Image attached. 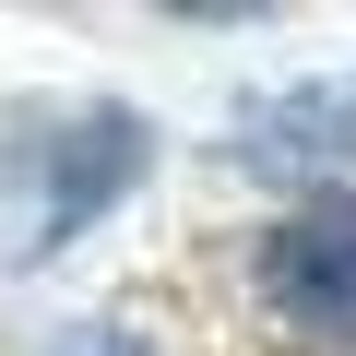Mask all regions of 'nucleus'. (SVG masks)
Masks as SVG:
<instances>
[{"label": "nucleus", "mask_w": 356, "mask_h": 356, "mask_svg": "<svg viewBox=\"0 0 356 356\" xmlns=\"http://www.w3.org/2000/svg\"><path fill=\"white\" fill-rule=\"evenodd\" d=\"M154 178V119L119 95H13L0 107V261L36 273L83 250Z\"/></svg>", "instance_id": "1"}, {"label": "nucleus", "mask_w": 356, "mask_h": 356, "mask_svg": "<svg viewBox=\"0 0 356 356\" xmlns=\"http://www.w3.org/2000/svg\"><path fill=\"white\" fill-rule=\"evenodd\" d=\"M226 166L261 178V191H285V202H344L356 191V72L261 83L226 119Z\"/></svg>", "instance_id": "2"}, {"label": "nucleus", "mask_w": 356, "mask_h": 356, "mask_svg": "<svg viewBox=\"0 0 356 356\" xmlns=\"http://www.w3.org/2000/svg\"><path fill=\"white\" fill-rule=\"evenodd\" d=\"M250 297L285 344L356 356V191L344 202H285L250 250Z\"/></svg>", "instance_id": "3"}, {"label": "nucleus", "mask_w": 356, "mask_h": 356, "mask_svg": "<svg viewBox=\"0 0 356 356\" xmlns=\"http://www.w3.org/2000/svg\"><path fill=\"white\" fill-rule=\"evenodd\" d=\"M60 356H154V332H131V321H83Z\"/></svg>", "instance_id": "4"}]
</instances>
